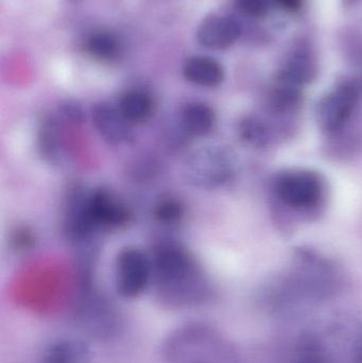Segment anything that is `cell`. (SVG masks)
<instances>
[{
    "label": "cell",
    "mask_w": 362,
    "mask_h": 363,
    "mask_svg": "<svg viewBox=\"0 0 362 363\" xmlns=\"http://www.w3.org/2000/svg\"><path fill=\"white\" fill-rule=\"evenodd\" d=\"M84 49L98 61L110 62L120 55L121 44L115 34L108 31H95L87 36Z\"/></svg>",
    "instance_id": "16"
},
{
    "label": "cell",
    "mask_w": 362,
    "mask_h": 363,
    "mask_svg": "<svg viewBox=\"0 0 362 363\" xmlns=\"http://www.w3.org/2000/svg\"><path fill=\"white\" fill-rule=\"evenodd\" d=\"M117 106L132 125L147 123L155 113L154 99L148 91L142 89L125 91L121 95Z\"/></svg>",
    "instance_id": "14"
},
{
    "label": "cell",
    "mask_w": 362,
    "mask_h": 363,
    "mask_svg": "<svg viewBox=\"0 0 362 363\" xmlns=\"http://www.w3.org/2000/svg\"><path fill=\"white\" fill-rule=\"evenodd\" d=\"M358 100L356 87L342 83L329 91L318 106L317 119L321 129L336 132L344 127L354 112Z\"/></svg>",
    "instance_id": "7"
},
{
    "label": "cell",
    "mask_w": 362,
    "mask_h": 363,
    "mask_svg": "<svg viewBox=\"0 0 362 363\" xmlns=\"http://www.w3.org/2000/svg\"><path fill=\"white\" fill-rule=\"evenodd\" d=\"M215 113L203 102H189L181 111L180 125L189 136L208 135L214 128Z\"/></svg>",
    "instance_id": "15"
},
{
    "label": "cell",
    "mask_w": 362,
    "mask_h": 363,
    "mask_svg": "<svg viewBox=\"0 0 362 363\" xmlns=\"http://www.w3.org/2000/svg\"><path fill=\"white\" fill-rule=\"evenodd\" d=\"M36 363H91V352L78 339H59L43 350Z\"/></svg>",
    "instance_id": "11"
},
{
    "label": "cell",
    "mask_w": 362,
    "mask_h": 363,
    "mask_svg": "<svg viewBox=\"0 0 362 363\" xmlns=\"http://www.w3.org/2000/svg\"><path fill=\"white\" fill-rule=\"evenodd\" d=\"M344 4H346V6H352V4H354L355 2L357 1V0H344Z\"/></svg>",
    "instance_id": "25"
},
{
    "label": "cell",
    "mask_w": 362,
    "mask_h": 363,
    "mask_svg": "<svg viewBox=\"0 0 362 363\" xmlns=\"http://www.w3.org/2000/svg\"><path fill=\"white\" fill-rule=\"evenodd\" d=\"M239 133L247 142L259 145L265 140V128L261 121L246 118L240 123Z\"/></svg>",
    "instance_id": "19"
},
{
    "label": "cell",
    "mask_w": 362,
    "mask_h": 363,
    "mask_svg": "<svg viewBox=\"0 0 362 363\" xmlns=\"http://www.w3.org/2000/svg\"><path fill=\"white\" fill-rule=\"evenodd\" d=\"M77 325L91 338L106 340L119 330V318L112 306L99 296L87 292L77 306Z\"/></svg>",
    "instance_id": "4"
},
{
    "label": "cell",
    "mask_w": 362,
    "mask_h": 363,
    "mask_svg": "<svg viewBox=\"0 0 362 363\" xmlns=\"http://www.w3.org/2000/svg\"><path fill=\"white\" fill-rule=\"evenodd\" d=\"M152 267L159 298L166 304L187 306L203 296L201 273L181 245L170 241L157 245Z\"/></svg>",
    "instance_id": "1"
},
{
    "label": "cell",
    "mask_w": 362,
    "mask_h": 363,
    "mask_svg": "<svg viewBox=\"0 0 362 363\" xmlns=\"http://www.w3.org/2000/svg\"><path fill=\"white\" fill-rule=\"evenodd\" d=\"M295 363H325L322 356L317 352H306L300 356L299 359Z\"/></svg>",
    "instance_id": "24"
},
{
    "label": "cell",
    "mask_w": 362,
    "mask_h": 363,
    "mask_svg": "<svg viewBox=\"0 0 362 363\" xmlns=\"http://www.w3.org/2000/svg\"><path fill=\"white\" fill-rule=\"evenodd\" d=\"M14 243L17 249H28L33 245V236H32L31 233L23 228V230H17L16 234H15Z\"/></svg>",
    "instance_id": "22"
},
{
    "label": "cell",
    "mask_w": 362,
    "mask_h": 363,
    "mask_svg": "<svg viewBox=\"0 0 362 363\" xmlns=\"http://www.w3.org/2000/svg\"><path fill=\"white\" fill-rule=\"evenodd\" d=\"M184 215V205L180 200L172 196L162 199L154 208V217L163 224H176Z\"/></svg>",
    "instance_id": "18"
},
{
    "label": "cell",
    "mask_w": 362,
    "mask_h": 363,
    "mask_svg": "<svg viewBox=\"0 0 362 363\" xmlns=\"http://www.w3.org/2000/svg\"><path fill=\"white\" fill-rule=\"evenodd\" d=\"M183 74L189 82L204 87L218 86L225 79V70L220 63L202 55L187 60Z\"/></svg>",
    "instance_id": "13"
},
{
    "label": "cell",
    "mask_w": 362,
    "mask_h": 363,
    "mask_svg": "<svg viewBox=\"0 0 362 363\" xmlns=\"http://www.w3.org/2000/svg\"><path fill=\"white\" fill-rule=\"evenodd\" d=\"M278 6L287 12H297L301 10L306 0H276Z\"/></svg>",
    "instance_id": "23"
},
{
    "label": "cell",
    "mask_w": 362,
    "mask_h": 363,
    "mask_svg": "<svg viewBox=\"0 0 362 363\" xmlns=\"http://www.w3.org/2000/svg\"><path fill=\"white\" fill-rule=\"evenodd\" d=\"M276 194L291 208H310L316 206L322 198L323 183L314 172H289L278 179Z\"/></svg>",
    "instance_id": "6"
},
{
    "label": "cell",
    "mask_w": 362,
    "mask_h": 363,
    "mask_svg": "<svg viewBox=\"0 0 362 363\" xmlns=\"http://www.w3.org/2000/svg\"><path fill=\"white\" fill-rule=\"evenodd\" d=\"M57 119L52 116L44 119L40 130V150L45 159L55 162L61 149V136Z\"/></svg>",
    "instance_id": "17"
},
{
    "label": "cell",
    "mask_w": 362,
    "mask_h": 363,
    "mask_svg": "<svg viewBox=\"0 0 362 363\" xmlns=\"http://www.w3.org/2000/svg\"><path fill=\"white\" fill-rule=\"evenodd\" d=\"M317 74V65L310 52L295 51L285 62L278 77V82L300 89L310 83Z\"/></svg>",
    "instance_id": "12"
},
{
    "label": "cell",
    "mask_w": 362,
    "mask_h": 363,
    "mask_svg": "<svg viewBox=\"0 0 362 363\" xmlns=\"http://www.w3.org/2000/svg\"><path fill=\"white\" fill-rule=\"evenodd\" d=\"M60 113L63 115L66 121H69L70 123H82L83 117H84L82 108L76 102H65L61 106Z\"/></svg>",
    "instance_id": "21"
},
{
    "label": "cell",
    "mask_w": 362,
    "mask_h": 363,
    "mask_svg": "<svg viewBox=\"0 0 362 363\" xmlns=\"http://www.w3.org/2000/svg\"><path fill=\"white\" fill-rule=\"evenodd\" d=\"M242 34L237 19L225 15L206 17L197 30V40L204 48L221 50L231 47Z\"/></svg>",
    "instance_id": "10"
},
{
    "label": "cell",
    "mask_w": 362,
    "mask_h": 363,
    "mask_svg": "<svg viewBox=\"0 0 362 363\" xmlns=\"http://www.w3.org/2000/svg\"><path fill=\"white\" fill-rule=\"evenodd\" d=\"M86 208L94 230L119 228L130 220L127 207L104 188H98L87 194Z\"/></svg>",
    "instance_id": "8"
},
{
    "label": "cell",
    "mask_w": 362,
    "mask_h": 363,
    "mask_svg": "<svg viewBox=\"0 0 362 363\" xmlns=\"http://www.w3.org/2000/svg\"><path fill=\"white\" fill-rule=\"evenodd\" d=\"M153 277L152 262L136 247H127L117 258L116 285L120 296L136 298L142 296Z\"/></svg>",
    "instance_id": "5"
},
{
    "label": "cell",
    "mask_w": 362,
    "mask_h": 363,
    "mask_svg": "<svg viewBox=\"0 0 362 363\" xmlns=\"http://www.w3.org/2000/svg\"><path fill=\"white\" fill-rule=\"evenodd\" d=\"M270 0H235L237 10L250 17L263 16L269 9Z\"/></svg>",
    "instance_id": "20"
},
{
    "label": "cell",
    "mask_w": 362,
    "mask_h": 363,
    "mask_svg": "<svg viewBox=\"0 0 362 363\" xmlns=\"http://www.w3.org/2000/svg\"><path fill=\"white\" fill-rule=\"evenodd\" d=\"M184 172L191 185L213 189L227 183L233 176V157L222 147H202L187 157Z\"/></svg>",
    "instance_id": "3"
},
{
    "label": "cell",
    "mask_w": 362,
    "mask_h": 363,
    "mask_svg": "<svg viewBox=\"0 0 362 363\" xmlns=\"http://www.w3.org/2000/svg\"><path fill=\"white\" fill-rule=\"evenodd\" d=\"M91 118L98 133L108 145L118 147L133 142V125L123 116L118 106L108 102L95 104Z\"/></svg>",
    "instance_id": "9"
},
{
    "label": "cell",
    "mask_w": 362,
    "mask_h": 363,
    "mask_svg": "<svg viewBox=\"0 0 362 363\" xmlns=\"http://www.w3.org/2000/svg\"><path fill=\"white\" fill-rule=\"evenodd\" d=\"M219 356L216 336L200 323L178 328L164 343V363H220Z\"/></svg>",
    "instance_id": "2"
}]
</instances>
